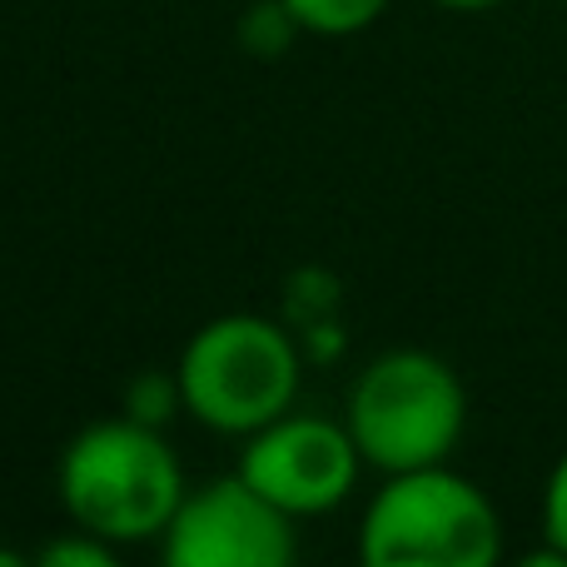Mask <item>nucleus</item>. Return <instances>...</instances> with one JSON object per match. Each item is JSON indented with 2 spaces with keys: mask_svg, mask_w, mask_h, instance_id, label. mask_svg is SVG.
<instances>
[{
  "mask_svg": "<svg viewBox=\"0 0 567 567\" xmlns=\"http://www.w3.org/2000/svg\"><path fill=\"white\" fill-rule=\"evenodd\" d=\"M359 468L363 453L349 423L319 419V413H279L275 423L249 433L239 453V473L289 518L333 513L353 493Z\"/></svg>",
  "mask_w": 567,
  "mask_h": 567,
  "instance_id": "423d86ee",
  "label": "nucleus"
},
{
  "mask_svg": "<svg viewBox=\"0 0 567 567\" xmlns=\"http://www.w3.org/2000/svg\"><path fill=\"white\" fill-rule=\"evenodd\" d=\"M40 567H115V543L80 528L75 538H55L50 548H40Z\"/></svg>",
  "mask_w": 567,
  "mask_h": 567,
  "instance_id": "9b49d317",
  "label": "nucleus"
},
{
  "mask_svg": "<svg viewBox=\"0 0 567 567\" xmlns=\"http://www.w3.org/2000/svg\"><path fill=\"white\" fill-rule=\"evenodd\" d=\"M343 423L369 468H433V463L453 458L463 429H468V389L439 353L389 349L369 369H359Z\"/></svg>",
  "mask_w": 567,
  "mask_h": 567,
  "instance_id": "20e7f679",
  "label": "nucleus"
},
{
  "mask_svg": "<svg viewBox=\"0 0 567 567\" xmlns=\"http://www.w3.org/2000/svg\"><path fill=\"white\" fill-rule=\"evenodd\" d=\"M543 538L567 558V453L553 463L548 488H543Z\"/></svg>",
  "mask_w": 567,
  "mask_h": 567,
  "instance_id": "f8f14e48",
  "label": "nucleus"
},
{
  "mask_svg": "<svg viewBox=\"0 0 567 567\" xmlns=\"http://www.w3.org/2000/svg\"><path fill=\"white\" fill-rule=\"evenodd\" d=\"M284 303H289L293 329H309V323H319V319H333V309H339V284L329 275H319V269H299V275L289 279Z\"/></svg>",
  "mask_w": 567,
  "mask_h": 567,
  "instance_id": "9d476101",
  "label": "nucleus"
},
{
  "mask_svg": "<svg viewBox=\"0 0 567 567\" xmlns=\"http://www.w3.org/2000/svg\"><path fill=\"white\" fill-rule=\"evenodd\" d=\"M175 409H185V389H179V373H140L135 383L125 389V413L140 423H155L165 429L175 419Z\"/></svg>",
  "mask_w": 567,
  "mask_h": 567,
  "instance_id": "1a4fd4ad",
  "label": "nucleus"
},
{
  "mask_svg": "<svg viewBox=\"0 0 567 567\" xmlns=\"http://www.w3.org/2000/svg\"><path fill=\"white\" fill-rule=\"evenodd\" d=\"M498 553V508L449 463L389 473L359 523V558L369 567H493Z\"/></svg>",
  "mask_w": 567,
  "mask_h": 567,
  "instance_id": "7ed1b4c3",
  "label": "nucleus"
},
{
  "mask_svg": "<svg viewBox=\"0 0 567 567\" xmlns=\"http://www.w3.org/2000/svg\"><path fill=\"white\" fill-rule=\"evenodd\" d=\"M433 6H443V10H493V6H503V0H433Z\"/></svg>",
  "mask_w": 567,
  "mask_h": 567,
  "instance_id": "ddd939ff",
  "label": "nucleus"
},
{
  "mask_svg": "<svg viewBox=\"0 0 567 567\" xmlns=\"http://www.w3.org/2000/svg\"><path fill=\"white\" fill-rule=\"evenodd\" d=\"M293 523L245 473H229L185 488L159 553L169 567H289L299 553Z\"/></svg>",
  "mask_w": 567,
  "mask_h": 567,
  "instance_id": "39448f33",
  "label": "nucleus"
},
{
  "mask_svg": "<svg viewBox=\"0 0 567 567\" xmlns=\"http://www.w3.org/2000/svg\"><path fill=\"white\" fill-rule=\"evenodd\" d=\"M309 35H359L379 25L389 0H284Z\"/></svg>",
  "mask_w": 567,
  "mask_h": 567,
  "instance_id": "0eeeda50",
  "label": "nucleus"
},
{
  "mask_svg": "<svg viewBox=\"0 0 567 567\" xmlns=\"http://www.w3.org/2000/svg\"><path fill=\"white\" fill-rule=\"evenodd\" d=\"M55 488L75 528L130 548V543L165 538L185 498V473L155 423L120 413V419L85 423L65 443Z\"/></svg>",
  "mask_w": 567,
  "mask_h": 567,
  "instance_id": "f257e3e1",
  "label": "nucleus"
},
{
  "mask_svg": "<svg viewBox=\"0 0 567 567\" xmlns=\"http://www.w3.org/2000/svg\"><path fill=\"white\" fill-rule=\"evenodd\" d=\"M235 35L255 60H279L284 50L303 35V25L293 20V10L284 6V0H255V6L239 16Z\"/></svg>",
  "mask_w": 567,
  "mask_h": 567,
  "instance_id": "6e6552de",
  "label": "nucleus"
},
{
  "mask_svg": "<svg viewBox=\"0 0 567 567\" xmlns=\"http://www.w3.org/2000/svg\"><path fill=\"white\" fill-rule=\"evenodd\" d=\"M175 373L185 389V409L205 429L249 439L293 409L303 379V343L265 313H219L189 333Z\"/></svg>",
  "mask_w": 567,
  "mask_h": 567,
  "instance_id": "f03ea898",
  "label": "nucleus"
}]
</instances>
